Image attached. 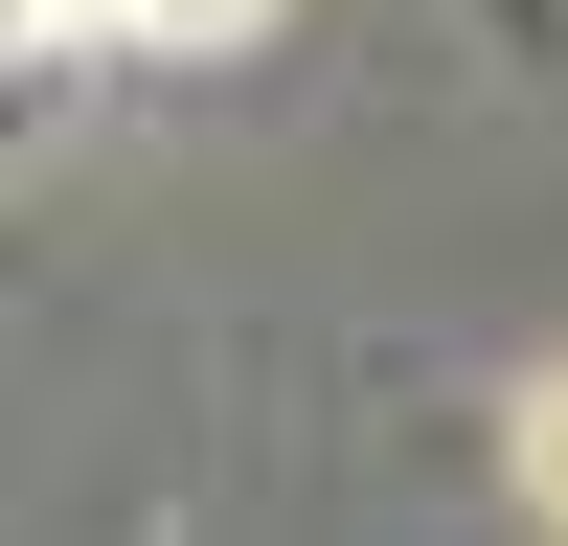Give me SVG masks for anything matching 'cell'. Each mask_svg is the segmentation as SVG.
Returning <instances> with one entry per match:
<instances>
[{
  "instance_id": "cell-1",
  "label": "cell",
  "mask_w": 568,
  "mask_h": 546,
  "mask_svg": "<svg viewBox=\"0 0 568 546\" xmlns=\"http://www.w3.org/2000/svg\"><path fill=\"white\" fill-rule=\"evenodd\" d=\"M23 23H182V0H23ZM205 23H227V0H205Z\"/></svg>"
}]
</instances>
